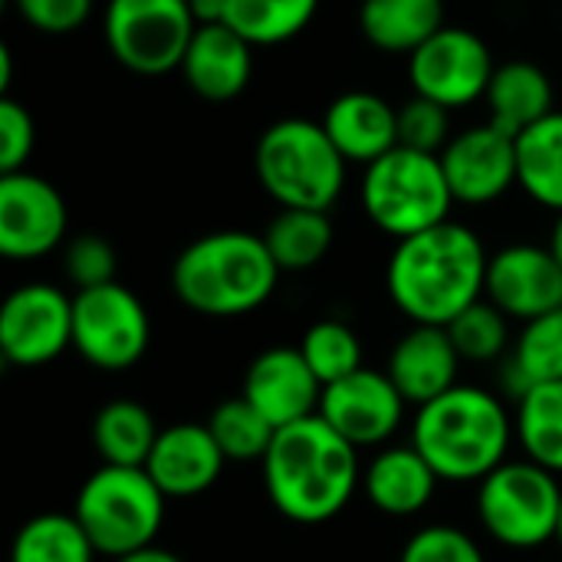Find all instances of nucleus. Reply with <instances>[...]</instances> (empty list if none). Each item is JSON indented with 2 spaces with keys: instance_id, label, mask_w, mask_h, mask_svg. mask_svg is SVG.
Here are the masks:
<instances>
[{
  "instance_id": "13",
  "label": "nucleus",
  "mask_w": 562,
  "mask_h": 562,
  "mask_svg": "<svg viewBox=\"0 0 562 562\" xmlns=\"http://www.w3.org/2000/svg\"><path fill=\"white\" fill-rule=\"evenodd\" d=\"M69 227L63 194L33 171L0 175V254L40 260L63 247Z\"/></svg>"
},
{
  "instance_id": "1",
  "label": "nucleus",
  "mask_w": 562,
  "mask_h": 562,
  "mask_svg": "<svg viewBox=\"0 0 562 562\" xmlns=\"http://www.w3.org/2000/svg\"><path fill=\"white\" fill-rule=\"evenodd\" d=\"M484 240L458 221L395 240L385 267V290L395 310L415 326H448L487 286Z\"/></svg>"
},
{
  "instance_id": "22",
  "label": "nucleus",
  "mask_w": 562,
  "mask_h": 562,
  "mask_svg": "<svg viewBox=\"0 0 562 562\" xmlns=\"http://www.w3.org/2000/svg\"><path fill=\"white\" fill-rule=\"evenodd\" d=\"M441 477L422 458V451L408 445L382 448L372 464L362 471V487L369 504L385 517H415L422 514L438 491Z\"/></svg>"
},
{
  "instance_id": "6",
  "label": "nucleus",
  "mask_w": 562,
  "mask_h": 562,
  "mask_svg": "<svg viewBox=\"0 0 562 562\" xmlns=\"http://www.w3.org/2000/svg\"><path fill=\"white\" fill-rule=\"evenodd\" d=\"M359 198L366 217L395 240L451 221V207L458 204L441 158L405 145L392 148L366 168Z\"/></svg>"
},
{
  "instance_id": "5",
  "label": "nucleus",
  "mask_w": 562,
  "mask_h": 562,
  "mask_svg": "<svg viewBox=\"0 0 562 562\" xmlns=\"http://www.w3.org/2000/svg\"><path fill=\"white\" fill-rule=\"evenodd\" d=\"M346 165L323 122L313 119H280L254 148L257 181L280 207L329 214L346 188Z\"/></svg>"
},
{
  "instance_id": "17",
  "label": "nucleus",
  "mask_w": 562,
  "mask_h": 562,
  "mask_svg": "<svg viewBox=\"0 0 562 562\" xmlns=\"http://www.w3.org/2000/svg\"><path fill=\"white\" fill-rule=\"evenodd\" d=\"M240 395L280 431L286 425L319 415L323 382L306 366L300 346H273L247 366Z\"/></svg>"
},
{
  "instance_id": "25",
  "label": "nucleus",
  "mask_w": 562,
  "mask_h": 562,
  "mask_svg": "<svg viewBox=\"0 0 562 562\" xmlns=\"http://www.w3.org/2000/svg\"><path fill=\"white\" fill-rule=\"evenodd\" d=\"M161 428L151 412L135 398L105 402L92 418V445L102 464L119 468H145Z\"/></svg>"
},
{
  "instance_id": "35",
  "label": "nucleus",
  "mask_w": 562,
  "mask_h": 562,
  "mask_svg": "<svg viewBox=\"0 0 562 562\" xmlns=\"http://www.w3.org/2000/svg\"><path fill=\"white\" fill-rule=\"evenodd\" d=\"M448 142H451V109L425 95H412L398 109V145L441 155Z\"/></svg>"
},
{
  "instance_id": "41",
  "label": "nucleus",
  "mask_w": 562,
  "mask_h": 562,
  "mask_svg": "<svg viewBox=\"0 0 562 562\" xmlns=\"http://www.w3.org/2000/svg\"><path fill=\"white\" fill-rule=\"evenodd\" d=\"M10 79H13V59H10V46H0V92L10 95Z\"/></svg>"
},
{
  "instance_id": "28",
  "label": "nucleus",
  "mask_w": 562,
  "mask_h": 562,
  "mask_svg": "<svg viewBox=\"0 0 562 562\" xmlns=\"http://www.w3.org/2000/svg\"><path fill=\"white\" fill-rule=\"evenodd\" d=\"M267 250L273 254L280 273H303L323 263L333 247V221L326 211L280 207V214L263 231Z\"/></svg>"
},
{
  "instance_id": "10",
  "label": "nucleus",
  "mask_w": 562,
  "mask_h": 562,
  "mask_svg": "<svg viewBox=\"0 0 562 562\" xmlns=\"http://www.w3.org/2000/svg\"><path fill=\"white\" fill-rule=\"evenodd\" d=\"M151 342L145 303L119 280L72 296V349L102 372H122L142 362Z\"/></svg>"
},
{
  "instance_id": "15",
  "label": "nucleus",
  "mask_w": 562,
  "mask_h": 562,
  "mask_svg": "<svg viewBox=\"0 0 562 562\" xmlns=\"http://www.w3.org/2000/svg\"><path fill=\"white\" fill-rule=\"evenodd\" d=\"M438 158L458 204H494L517 184V138L491 122L451 135Z\"/></svg>"
},
{
  "instance_id": "27",
  "label": "nucleus",
  "mask_w": 562,
  "mask_h": 562,
  "mask_svg": "<svg viewBox=\"0 0 562 562\" xmlns=\"http://www.w3.org/2000/svg\"><path fill=\"white\" fill-rule=\"evenodd\" d=\"M517 184L540 207L562 211V112L517 135Z\"/></svg>"
},
{
  "instance_id": "37",
  "label": "nucleus",
  "mask_w": 562,
  "mask_h": 562,
  "mask_svg": "<svg viewBox=\"0 0 562 562\" xmlns=\"http://www.w3.org/2000/svg\"><path fill=\"white\" fill-rule=\"evenodd\" d=\"M63 270L66 280L79 290H92V286H105L115 280L119 260L115 250L105 237L99 234H79L66 244L63 250Z\"/></svg>"
},
{
  "instance_id": "23",
  "label": "nucleus",
  "mask_w": 562,
  "mask_h": 562,
  "mask_svg": "<svg viewBox=\"0 0 562 562\" xmlns=\"http://www.w3.org/2000/svg\"><path fill=\"white\" fill-rule=\"evenodd\" d=\"M484 102H487V122L514 138L524 135L540 119H547L550 112H557L550 76L527 59L497 66Z\"/></svg>"
},
{
  "instance_id": "20",
  "label": "nucleus",
  "mask_w": 562,
  "mask_h": 562,
  "mask_svg": "<svg viewBox=\"0 0 562 562\" xmlns=\"http://www.w3.org/2000/svg\"><path fill=\"white\" fill-rule=\"evenodd\" d=\"M181 76L207 102L237 99L254 76V46L227 23H204L181 59Z\"/></svg>"
},
{
  "instance_id": "34",
  "label": "nucleus",
  "mask_w": 562,
  "mask_h": 562,
  "mask_svg": "<svg viewBox=\"0 0 562 562\" xmlns=\"http://www.w3.org/2000/svg\"><path fill=\"white\" fill-rule=\"evenodd\" d=\"M300 352L313 369V375L323 382V389L362 369V342L356 329L346 326L342 319L313 323L300 339Z\"/></svg>"
},
{
  "instance_id": "8",
  "label": "nucleus",
  "mask_w": 562,
  "mask_h": 562,
  "mask_svg": "<svg viewBox=\"0 0 562 562\" xmlns=\"http://www.w3.org/2000/svg\"><path fill=\"white\" fill-rule=\"evenodd\" d=\"M560 477L537 461H504L477 484V520L507 550H537L557 540Z\"/></svg>"
},
{
  "instance_id": "33",
  "label": "nucleus",
  "mask_w": 562,
  "mask_h": 562,
  "mask_svg": "<svg viewBox=\"0 0 562 562\" xmlns=\"http://www.w3.org/2000/svg\"><path fill=\"white\" fill-rule=\"evenodd\" d=\"M445 329H448L461 362H474V366L501 362L510 356V346H514L510 316L501 313L487 296L471 303L464 313H458Z\"/></svg>"
},
{
  "instance_id": "9",
  "label": "nucleus",
  "mask_w": 562,
  "mask_h": 562,
  "mask_svg": "<svg viewBox=\"0 0 562 562\" xmlns=\"http://www.w3.org/2000/svg\"><path fill=\"white\" fill-rule=\"evenodd\" d=\"M194 30L188 0H109L102 23L112 56L138 76L181 69Z\"/></svg>"
},
{
  "instance_id": "42",
  "label": "nucleus",
  "mask_w": 562,
  "mask_h": 562,
  "mask_svg": "<svg viewBox=\"0 0 562 562\" xmlns=\"http://www.w3.org/2000/svg\"><path fill=\"white\" fill-rule=\"evenodd\" d=\"M550 250L557 254V260L562 263V211L557 214V224H553V234H550Z\"/></svg>"
},
{
  "instance_id": "7",
  "label": "nucleus",
  "mask_w": 562,
  "mask_h": 562,
  "mask_svg": "<svg viewBox=\"0 0 562 562\" xmlns=\"http://www.w3.org/2000/svg\"><path fill=\"white\" fill-rule=\"evenodd\" d=\"M165 504L168 497L145 468L102 464L79 487L72 514L99 557L119 560L155 543L165 524Z\"/></svg>"
},
{
  "instance_id": "18",
  "label": "nucleus",
  "mask_w": 562,
  "mask_h": 562,
  "mask_svg": "<svg viewBox=\"0 0 562 562\" xmlns=\"http://www.w3.org/2000/svg\"><path fill=\"white\" fill-rule=\"evenodd\" d=\"M224 464L227 458L221 454L207 425L178 422L161 428L145 471L168 501H188L207 494L217 484Z\"/></svg>"
},
{
  "instance_id": "19",
  "label": "nucleus",
  "mask_w": 562,
  "mask_h": 562,
  "mask_svg": "<svg viewBox=\"0 0 562 562\" xmlns=\"http://www.w3.org/2000/svg\"><path fill=\"white\" fill-rule=\"evenodd\" d=\"M385 372L402 398L422 408L458 385L461 356L445 326H412L392 346Z\"/></svg>"
},
{
  "instance_id": "2",
  "label": "nucleus",
  "mask_w": 562,
  "mask_h": 562,
  "mask_svg": "<svg viewBox=\"0 0 562 562\" xmlns=\"http://www.w3.org/2000/svg\"><path fill=\"white\" fill-rule=\"evenodd\" d=\"M260 468L273 510L300 527L336 520L362 487L359 448L319 415L280 428Z\"/></svg>"
},
{
  "instance_id": "3",
  "label": "nucleus",
  "mask_w": 562,
  "mask_h": 562,
  "mask_svg": "<svg viewBox=\"0 0 562 562\" xmlns=\"http://www.w3.org/2000/svg\"><path fill=\"white\" fill-rule=\"evenodd\" d=\"M517 422L510 408L481 385H454L422 405L412 422V445L448 484H481L510 461Z\"/></svg>"
},
{
  "instance_id": "36",
  "label": "nucleus",
  "mask_w": 562,
  "mask_h": 562,
  "mask_svg": "<svg viewBox=\"0 0 562 562\" xmlns=\"http://www.w3.org/2000/svg\"><path fill=\"white\" fill-rule=\"evenodd\" d=\"M398 562H487L477 540L451 524L422 527L405 547Z\"/></svg>"
},
{
  "instance_id": "12",
  "label": "nucleus",
  "mask_w": 562,
  "mask_h": 562,
  "mask_svg": "<svg viewBox=\"0 0 562 562\" xmlns=\"http://www.w3.org/2000/svg\"><path fill=\"white\" fill-rule=\"evenodd\" d=\"M72 346V296L53 283H23L0 306V356L36 369Z\"/></svg>"
},
{
  "instance_id": "21",
  "label": "nucleus",
  "mask_w": 562,
  "mask_h": 562,
  "mask_svg": "<svg viewBox=\"0 0 562 562\" xmlns=\"http://www.w3.org/2000/svg\"><path fill=\"white\" fill-rule=\"evenodd\" d=\"M323 128L349 165L369 168L392 148H398V109L379 92L352 89L329 102Z\"/></svg>"
},
{
  "instance_id": "30",
  "label": "nucleus",
  "mask_w": 562,
  "mask_h": 562,
  "mask_svg": "<svg viewBox=\"0 0 562 562\" xmlns=\"http://www.w3.org/2000/svg\"><path fill=\"white\" fill-rule=\"evenodd\" d=\"M514 422L524 458L562 477V382L524 392L517 398Z\"/></svg>"
},
{
  "instance_id": "29",
  "label": "nucleus",
  "mask_w": 562,
  "mask_h": 562,
  "mask_svg": "<svg viewBox=\"0 0 562 562\" xmlns=\"http://www.w3.org/2000/svg\"><path fill=\"white\" fill-rule=\"evenodd\" d=\"M319 10V0H224V20L250 46H277L300 36Z\"/></svg>"
},
{
  "instance_id": "40",
  "label": "nucleus",
  "mask_w": 562,
  "mask_h": 562,
  "mask_svg": "<svg viewBox=\"0 0 562 562\" xmlns=\"http://www.w3.org/2000/svg\"><path fill=\"white\" fill-rule=\"evenodd\" d=\"M112 562H184L178 553H171V550H165V547H142V550H135V553H128V557H119V560Z\"/></svg>"
},
{
  "instance_id": "38",
  "label": "nucleus",
  "mask_w": 562,
  "mask_h": 562,
  "mask_svg": "<svg viewBox=\"0 0 562 562\" xmlns=\"http://www.w3.org/2000/svg\"><path fill=\"white\" fill-rule=\"evenodd\" d=\"M36 145L33 115L13 95H0V175L26 171Z\"/></svg>"
},
{
  "instance_id": "32",
  "label": "nucleus",
  "mask_w": 562,
  "mask_h": 562,
  "mask_svg": "<svg viewBox=\"0 0 562 562\" xmlns=\"http://www.w3.org/2000/svg\"><path fill=\"white\" fill-rule=\"evenodd\" d=\"M207 428H211L221 454L227 461H237V464L263 461L267 451H270V445H273V435H277V428L244 395L221 402L211 412Z\"/></svg>"
},
{
  "instance_id": "31",
  "label": "nucleus",
  "mask_w": 562,
  "mask_h": 562,
  "mask_svg": "<svg viewBox=\"0 0 562 562\" xmlns=\"http://www.w3.org/2000/svg\"><path fill=\"white\" fill-rule=\"evenodd\" d=\"M95 557L99 550L76 514H36L10 543V562H95Z\"/></svg>"
},
{
  "instance_id": "14",
  "label": "nucleus",
  "mask_w": 562,
  "mask_h": 562,
  "mask_svg": "<svg viewBox=\"0 0 562 562\" xmlns=\"http://www.w3.org/2000/svg\"><path fill=\"white\" fill-rule=\"evenodd\" d=\"M408 402L389 379V372L359 369L323 389L319 418L356 448H382L405 422Z\"/></svg>"
},
{
  "instance_id": "39",
  "label": "nucleus",
  "mask_w": 562,
  "mask_h": 562,
  "mask_svg": "<svg viewBox=\"0 0 562 562\" xmlns=\"http://www.w3.org/2000/svg\"><path fill=\"white\" fill-rule=\"evenodd\" d=\"M95 0H13L16 13L40 33L63 36L79 30L92 16Z\"/></svg>"
},
{
  "instance_id": "24",
  "label": "nucleus",
  "mask_w": 562,
  "mask_h": 562,
  "mask_svg": "<svg viewBox=\"0 0 562 562\" xmlns=\"http://www.w3.org/2000/svg\"><path fill=\"white\" fill-rule=\"evenodd\" d=\"M445 23V0H362L359 30L382 53L412 56Z\"/></svg>"
},
{
  "instance_id": "16",
  "label": "nucleus",
  "mask_w": 562,
  "mask_h": 562,
  "mask_svg": "<svg viewBox=\"0 0 562 562\" xmlns=\"http://www.w3.org/2000/svg\"><path fill=\"white\" fill-rule=\"evenodd\" d=\"M484 296L520 323L547 316L562 306V263L550 244H510L491 254Z\"/></svg>"
},
{
  "instance_id": "43",
  "label": "nucleus",
  "mask_w": 562,
  "mask_h": 562,
  "mask_svg": "<svg viewBox=\"0 0 562 562\" xmlns=\"http://www.w3.org/2000/svg\"><path fill=\"white\" fill-rule=\"evenodd\" d=\"M557 543H560V550H562V510H560V527H557Z\"/></svg>"
},
{
  "instance_id": "26",
  "label": "nucleus",
  "mask_w": 562,
  "mask_h": 562,
  "mask_svg": "<svg viewBox=\"0 0 562 562\" xmlns=\"http://www.w3.org/2000/svg\"><path fill=\"white\" fill-rule=\"evenodd\" d=\"M507 389L520 398L537 385L562 382V306L524 323L517 333L510 356L504 359Z\"/></svg>"
},
{
  "instance_id": "4",
  "label": "nucleus",
  "mask_w": 562,
  "mask_h": 562,
  "mask_svg": "<svg viewBox=\"0 0 562 562\" xmlns=\"http://www.w3.org/2000/svg\"><path fill=\"white\" fill-rule=\"evenodd\" d=\"M280 283V267L263 234L214 231L191 240L171 267V290L181 306L234 319L260 310Z\"/></svg>"
},
{
  "instance_id": "11",
  "label": "nucleus",
  "mask_w": 562,
  "mask_h": 562,
  "mask_svg": "<svg viewBox=\"0 0 562 562\" xmlns=\"http://www.w3.org/2000/svg\"><path fill=\"white\" fill-rule=\"evenodd\" d=\"M494 69L497 63L487 43L474 30L451 23L408 56V82L415 95H425L451 112L484 99Z\"/></svg>"
}]
</instances>
